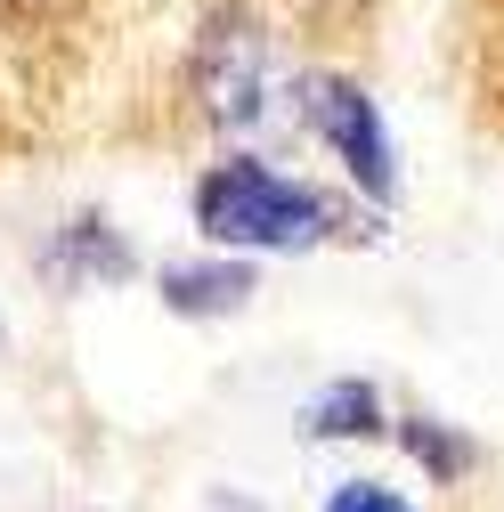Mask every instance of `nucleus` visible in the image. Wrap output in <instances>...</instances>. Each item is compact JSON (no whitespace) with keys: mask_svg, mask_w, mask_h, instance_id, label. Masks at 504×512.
<instances>
[{"mask_svg":"<svg viewBox=\"0 0 504 512\" xmlns=\"http://www.w3.org/2000/svg\"><path fill=\"white\" fill-rule=\"evenodd\" d=\"M187 220L204 252H236V261H309L334 244H383V212L309 171H285L261 147H220L187 187Z\"/></svg>","mask_w":504,"mask_h":512,"instance_id":"1","label":"nucleus"},{"mask_svg":"<svg viewBox=\"0 0 504 512\" xmlns=\"http://www.w3.org/2000/svg\"><path fill=\"white\" fill-rule=\"evenodd\" d=\"M293 57L277 25L252 0H212L204 25L179 49V106L220 147H261L277 122H293Z\"/></svg>","mask_w":504,"mask_h":512,"instance_id":"2","label":"nucleus"},{"mask_svg":"<svg viewBox=\"0 0 504 512\" xmlns=\"http://www.w3.org/2000/svg\"><path fill=\"white\" fill-rule=\"evenodd\" d=\"M293 131L334 163V187L358 196L366 212H399L407 196V171H399V139L383 122V98H374L358 74L342 66H301L293 74Z\"/></svg>","mask_w":504,"mask_h":512,"instance_id":"3","label":"nucleus"},{"mask_svg":"<svg viewBox=\"0 0 504 512\" xmlns=\"http://www.w3.org/2000/svg\"><path fill=\"white\" fill-rule=\"evenodd\" d=\"M33 277L49 293H114V285H139L147 261H139L131 228H122L114 212H66L33 244Z\"/></svg>","mask_w":504,"mask_h":512,"instance_id":"4","label":"nucleus"},{"mask_svg":"<svg viewBox=\"0 0 504 512\" xmlns=\"http://www.w3.org/2000/svg\"><path fill=\"white\" fill-rule=\"evenodd\" d=\"M155 301L179 317V326H220V317L252 309L261 293V261H236V252H179V261L147 269Z\"/></svg>","mask_w":504,"mask_h":512,"instance_id":"5","label":"nucleus"},{"mask_svg":"<svg viewBox=\"0 0 504 512\" xmlns=\"http://www.w3.org/2000/svg\"><path fill=\"white\" fill-rule=\"evenodd\" d=\"M391 423H399V407L383 399L374 374H334L301 399V439L309 447H374V439H391Z\"/></svg>","mask_w":504,"mask_h":512,"instance_id":"6","label":"nucleus"},{"mask_svg":"<svg viewBox=\"0 0 504 512\" xmlns=\"http://www.w3.org/2000/svg\"><path fill=\"white\" fill-rule=\"evenodd\" d=\"M391 447L423 472V488H464V480L488 472V439L464 431V423H448V415H431V407H399Z\"/></svg>","mask_w":504,"mask_h":512,"instance_id":"7","label":"nucleus"},{"mask_svg":"<svg viewBox=\"0 0 504 512\" xmlns=\"http://www.w3.org/2000/svg\"><path fill=\"white\" fill-rule=\"evenodd\" d=\"M318 512H415V496L391 488V480H374V472H350V480H334L318 496Z\"/></svg>","mask_w":504,"mask_h":512,"instance_id":"8","label":"nucleus"},{"mask_svg":"<svg viewBox=\"0 0 504 512\" xmlns=\"http://www.w3.org/2000/svg\"><path fill=\"white\" fill-rule=\"evenodd\" d=\"M0 342H9V317H0Z\"/></svg>","mask_w":504,"mask_h":512,"instance_id":"9","label":"nucleus"}]
</instances>
